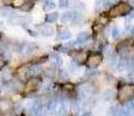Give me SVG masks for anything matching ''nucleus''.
Listing matches in <instances>:
<instances>
[{
    "label": "nucleus",
    "mask_w": 134,
    "mask_h": 116,
    "mask_svg": "<svg viewBox=\"0 0 134 116\" xmlns=\"http://www.w3.org/2000/svg\"><path fill=\"white\" fill-rule=\"evenodd\" d=\"M54 7H55V4H54L51 0H47V1H44V5H43V8L46 9V11H50V9H53Z\"/></svg>",
    "instance_id": "obj_13"
},
{
    "label": "nucleus",
    "mask_w": 134,
    "mask_h": 116,
    "mask_svg": "<svg viewBox=\"0 0 134 116\" xmlns=\"http://www.w3.org/2000/svg\"><path fill=\"white\" fill-rule=\"evenodd\" d=\"M0 116H1V115H0Z\"/></svg>",
    "instance_id": "obj_25"
},
{
    "label": "nucleus",
    "mask_w": 134,
    "mask_h": 116,
    "mask_svg": "<svg viewBox=\"0 0 134 116\" xmlns=\"http://www.w3.org/2000/svg\"><path fill=\"white\" fill-rule=\"evenodd\" d=\"M90 38V35L89 34H81L78 36V38H77V42L78 43H85L89 41Z\"/></svg>",
    "instance_id": "obj_12"
},
{
    "label": "nucleus",
    "mask_w": 134,
    "mask_h": 116,
    "mask_svg": "<svg viewBox=\"0 0 134 116\" xmlns=\"http://www.w3.org/2000/svg\"><path fill=\"white\" fill-rule=\"evenodd\" d=\"M1 1L4 2L5 5H8V4H11V2H12V0H1Z\"/></svg>",
    "instance_id": "obj_21"
},
{
    "label": "nucleus",
    "mask_w": 134,
    "mask_h": 116,
    "mask_svg": "<svg viewBox=\"0 0 134 116\" xmlns=\"http://www.w3.org/2000/svg\"><path fill=\"white\" fill-rule=\"evenodd\" d=\"M69 37H70V33L66 32V30H63L57 35V40H66Z\"/></svg>",
    "instance_id": "obj_14"
},
{
    "label": "nucleus",
    "mask_w": 134,
    "mask_h": 116,
    "mask_svg": "<svg viewBox=\"0 0 134 116\" xmlns=\"http://www.w3.org/2000/svg\"><path fill=\"white\" fill-rule=\"evenodd\" d=\"M57 19H58V13H56V12L50 13V14H48V15H47V17H46V20H47V22H49V23H53V22H55Z\"/></svg>",
    "instance_id": "obj_9"
},
{
    "label": "nucleus",
    "mask_w": 134,
    "mask_h": 116,
    "mask_svg": "<svg viewBox=\"0 0 134 116\" xmlns=\"http://www.w3.org/2000/svg\"><path fill=\"white\" fill-rule=\"evenodd\" d=\"M132 7L130 4H126V2H120V4L113 6L110 9V15L111 16H118V15H125L127 13L131 12Z\"/></svg>",
    "instance_id": "obj_2"
},
{
    "label": "nucleus",
    "mask_w": 134,
    "mask_h": 116,
    "mask_svg": "<svg viewBox=\"0 0 134 116\" xmlns=\"http://www.w3.org/2000/svg\"><path fill=\"white\" fill-rule=\"evenodd\" d=\"M0 15H1L2 17H9L13 15V9L9 8V7H5V8L1 9V12H0Z\"/></svg>",
    "instance_id": "obj_7"
},
{
    "label": "nucleus",
    "mask_w": 134,
    "mask_h": 116,
    "mask_svg": "<svg viewBox=\"0 0 134 116\" xmlns=\"http://www.w3.org/2000/svg\"><path fill=\"white\" fill-rule=\"evenodd\" d=\"M6 51V44L4 42H0V53H4Z\"/></svg>",
    "instance_id": "obj_19"
},
{
    "label": "nucleus",
    "mask_w": 134,
    "mask_h": 116,
    "mask_svg": "<svg viewBox=\"0 0 134 116\" xmlns=\"http://www.w3.org/2000/svg\"><path fill=\"white\" fill-rule=\"evenodd\" d=\"M11 107H12V103H11V101H8V100H1V101H0V109L8 110Z\"/></svg>",
    "instance_id": "obj_10"
},
{
    "label": "nucleus",
    "mask_w": 134,
    "mask_h": 116,
    "mask_svg": "<svg viewBox=\"0 0 134 116\" xmlns=\"http://www.w3.org/2000/svg\"><path fill=\"white\" fill-rule=\"evenodd\" d=\"M33 7H34V2L33 1H25L24 4L20 6V8H21V11H24V12H29Z\"/></svg>",
    "instance_id": "obj_5"
},
{
    "label": "nucleus",
    "mask_w": 134,
    "mask_h": 116,
    "mask_svg": "<svg viewBox=\"0 0 134 116\" xmlns=\"http://www.w3.org/2000/svg\"><path fill=\"white\" fill-rule=\"evenodd\" d=\"M37 86V80H35V79H32L27 84V89L28 91H30V89H35Z\"/></svg>",
    "instance_id": "obj_15"
},
{
    "label": "nucleus",
    "mask_w": 134,
    "mask_h": 116,
    "mask_svg": "<svg viewBox=\"0 0 134 116\" xmlns=\"http://www.w3.org/2000/svg\"><path fill=\"white\" fill-rule=\"evenodd\" d=\"M87 58V53L85 51H82V52H77L74 56V60H76L77 63H83L84 60H86Z\"/></svg>",
    "instance_id": "obj_4"
},
{
    "label": "nucleus",
    "mask_w": 134,
    "mask_h": 116,
    "mask_svg": "<svg viewBox=\"0 0 134 116\" xmlns=\"http://www.w3.org/2000/svg\"><path fill=\"white\" fill-rule=\"evenodd\" d=\"M74 19H75V15L72 14V13H70V12H66V13H64V14L62 15V21L65 22V23L71 22Z\"/></svg>",
    "instance_id": "obj_6"
},
{
    "label": "nucleus",
    "mask_w": 134,
    "mask_h": 116,
    "mask_svg": "<svg viewBox=\"0 0 134 116\" xmlns=\"http://www.w3.org/2000/svg\"><path fill=\"white\" fill-rule=\"evenodd\" d=\"M2 68H4V62H2L1 59H0V70H1Z\"/></svg>",
    "instance_id": "obj_22"
},
{
    "label": "nucleus",
    "mask_w": 134,
    "mask_h": 116,
    "mask_svg": "<svg viewBox=\"0 0 134 116\" xmlns=\"http://www.w3.org/2000/svg\"><path fill=\"white\" fill-rule=\"evenodd\" d=\"M112 113H113V115H114V116H120L122 114L121 110H120L119 108H117V107H113L112 108Z\"/></svg>",
    "instance_id": "obj_16"
},
{
    "label": "nucleus",
    "mask_w": 134,
    "mask_h": 116,
    "mask_svg": "<svg viewBox=\"0 0 134 116\" xmlns=\"http://www.w3.org/2000/svg\"><path fill=\"white\" fill-rule=\"evenodd\" d=\"M100 63H102V56L98 55V53L91 55L86 58V64L89 68H97Z\"/></svg>",
    "instance_id": "obj_3"
},
{
    "label": "nucleus",
    "mask_w": 134,
    "mask_h": 116,
    "mask_svg": "<svg viewBox=\"0 0 134 116\" xmlns=\"http://www.w3.org/2000/svg\"><path fill=\"white\" fill-rule=\"evenodd\" d=\"M60 4H61V7H65L69 5V0H60Z\"/></svg>",
    "instance_id": "obj_20"
},
{
    "label": "nucleus",
    "mask_w": 134,
    "mask_h": 116,
    "mask_svg": "<svg viewBox=\"0 0 134 116\" xmlns=\"http://www.w3.org/2000/svg\"><path fill=\"white\" fill-rule=\"evenodd\" d=\"M54 74H55V72H54V71H53V70H51V69H48V70H46V71H44V76H47V77H50V78H51V77L54 76Z\"/></svg>",
    "instance_id": "obj_18"
},
{
    "label": "nucleus",
    "mask_w": 134,
    "mask_h": 116,
    "mask_svg": "<svg viewBox=\"0 0 134 116\" xmlns=\"http://www.w3.org/2000/svg\"><path fill=\"white\" fill-rule=\"evenodd\" d=\"M0 37H1V33H0Z\"/></svg>",
    "instance_id": "obj_23"
},
{
    "label": "nucleus",
    "mask_w": 134,
    "mask_h": 116,
    "mask_svg": "<svg viewBox=\"0 0 134 116\" xmlns=\"http://www.w3.org/2000/svg\"><path fill=\"white\" fill-rule=\"evenodd\" d=\"M1 77L5 80H11L12 79V71L9 69H4L1 72Z\"/></svg>",
    "instance_id": "obj_8"
},
{
    "label": "nucleus",
    "mask_w": 134,
    "mask_h": 116,
    "mask_svg": "<svg viewBox=\"0 0 134 116\" xmlns=\"http://www.w3.org/2000/svg\"><path fill=\"white\" fill-rule=\"evenodd\" d=\"M131 1H134V0H131Z\"/></svg>",
    "instance_id": "obj_24"
},
{
    "label": "nucleus",
    "mask_w": 134,
    "mask_h": 116,
    "mask_svg": "<svg viewBox=\"0 0 134 116\" xmlns=\"http://www.w3.org/2000/svg\"><path fill=\"white\" fill-rule=\"evenodd\" d=\"M12 2L15 7H20L25 2V0H12Z\"/></svg>",
    "instance_id": "obj_17"
},
{
    "label": "nucleus",
    "mask_w": 134,
    "mask_h": 116,
    "mask_svg": "<svg viewBox=\"0 0 134 116\" xmlns=\"http://www.w3.org/2000/svg\"><path fill=\"white\" fill-rule=\"evenodd\" d=\"M41 34L44 36H50L53 34V28L49 27V26H44V27L41 28Z\"/></svg>",
    "instance_id": "obj_11"
},
{
    "label": "nucleus",
    "mask_w": 134,
    "mask_h": 116,
    "mask_svg": "<svg viewBox=\"0 0 134 116\" xmlns=\"http://www.w3.org/2000/svg\"><path fill=\"white\" fill-rule=\"evenodd\" d=\"M134 97V85H125L118 92V99L119 101L125 102Z\"/></svg>",
    "instance_id": "obj_1"
}]
</instances>
